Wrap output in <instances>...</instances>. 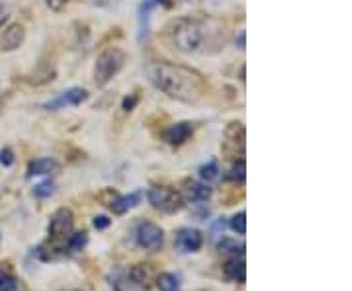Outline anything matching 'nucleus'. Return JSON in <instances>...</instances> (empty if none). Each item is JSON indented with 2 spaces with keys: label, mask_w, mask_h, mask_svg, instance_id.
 Listing matches in <instances>:
<instances>
[{
  "label": "nucleus",
  "mask_w": 352,
  "mask_h": 291,
  "mask_svg": "<svg viewBox=\"0 0 352 291\" xmlns=\"http://www.w3.org/2000/svg\"><path fill=\"white\" fill-rule=\"evenodd\" d=\"M155 6H159V4H157V0H143V2H141V6H139V18H138L139 43H143V41H147V39H149V20H151V12L155 10Z\"/></svg>",
  "instance_id": "obj_15"
},
{
  "label": "nucleus",
  "mask_w": 352,
  "mask_h": 291,
  "mask_svg": "<svg viewBox=\"0 0 352 291\" xmlns=\"http://www.w3.org/2000/svg\"><path fill=\"white\" fill-rule=\"evenodd\" d=\"M182 198L192 203L208 202L212 198V188L206 182H196V180H186L182 188Z\"/></svg>",
  "instance_id": "obj_11"
},
{
  "label": "nucleus",
  "mask_w": 352,
  "mask_h": 291,
  "mask_svg": "<svg viewBox=\"0 0 352 291\" xmlns=\"http://www.w3.org/2000/svg\"><path fill=\"white\" fill-rule=\"evenodd\" d=\"M25 39V27L22 24H10L0 36V47L2 51L18 49Z\"/></svg>",
  "instance_id": "obj_13"
},
{
  "label": "nucleus",
  "mask_w": 352,
  "mask_h": 291,
  "mask_svg": "<svg viewBox=\"0 0 352 291\" xmlns=\"http://www.w3.org/2000/svg\"><path fill=\"white\" fill-rule=\"evenodd\" d=\"M147 200L157 211H163V213H176L184 207L182 194L170 186H155L147 191Z\"/></svg>",
  "instance_id": "obj_4"
},
{
  "label": "nucleus",
  "mask_w": 352,
  "mask_h": 291,
  "mask_svg": "<svg viewBox=\"0 0 352 291\" xmlns=\"http://www.w3.org/2000/svg\"><path fill=\"white\" fill-rule=\"evenodd\" d=\"M217 248L221 253L231 254V256H245V244L239 241H233L229 237H223L221 241L217 242Z\"/></svg>",
  "instance_id": "obj_19"
},
{
  "label": "nucleus",
  "mask_w": 352,
  "mask_h": 291,
  "mask_svg": "<svg viewBox=\"0 0 352 291\" xmlns=\"http://www.w3.org/2000/svg\"><path fill=\"white\" fill-rule=\"evenodd\" d=\"M53 194H55V184L51 180L39 182V184H36V188H34V196L39 198V200H47Z\"/></svg>",
  "instance_id": "obj_24"
},
{
  "label": "nucleus",
  "mask_w": 352,
  "mask_h": 291,
  "mask_svg": "<svg viewBox=\"0 0 352 291\" xmlns=\"http://www.w3.org/2000/svg\"><path fill=\"white\" fill-rule=\"evenodd\" d=\"M73 225H75L73 211H71V209H67V207H59V209L51 216L50 227H47L50 239L53 242L67 241V239H69V235L73 233Z\"/></svg>",
  "instance_id": "obj_6"
},
{
  "label": "nucleus",
  "mask_w": 352,
  "mask_h": 291,
  "mask_svg": "<svg viewBox=\"0 0 352 291\" xmlns=\"http://www.w3.org/2000/svg\"><path fill=\"white\" fill-rule=\"evenodd\" d=\"M223 276L229 281H235V283H245L247 279V266H245V260L243 256H231L223 266Z\"/></svg>",
  "instance_id": "obj_16"
},
{
  "label": "nucleus",
  "mask_w": 352,
  "mask_h": 291,
  "mask_svg": "<svg viewBox=\"0 0 352 291\" xmlns=\"http://www.w3.org/2000/svg\"><path fill=\"white\" fill-rule=\"evenodd\" d=\"M235 43H237V47L241 51H245V32H239V36L235 39Z\"/></svg>",
  "instance_id": "obj_31"
},
{
  "label": "nucleus",
  "mask_w": 352,
  "mask_h": 291,
  "mask_svg": "<svg viewBox=\"0 0 352 291\" xmlns=\"http://www.w3.org/2000/svg\"><path fill=\"white\" fill-rule=\"evenodd\" d=\"M57 168V163L50 159V156H43V159H36L28 165V176H47L53 170Z\"/></svg>",
  "instance_id": "obj_17"
},
{
  "label": "nucleus",
  "mask_w": 352,
  "mask_h": 291,
  "mask_svg": "<svg viewBox=\"0 0 352 291\" xmlns=\"http://www.w3.org/2000/svg\"><path fill=\"white\" fill-rule=\"evenodd\" d=\"M164 36L184 55H214L226 47V25L212 16H182L166 25Z\"/></svg>",
  "instance_id": "obj_1"
},
{
  "label": "nucleus",
  "mask_w": 352,
  "mask_h": 291,
  "mask_svg": "<svg viewBox=\"0 0 352 291\" xmlns=\"http://www.w3.org/2000/svg\"><path fill=\"white\" fill-rule=\"evenodd\" d=\"M135 241L145 251H161L164 242L163 229L159 227L157 223H153V221L143 219V221H139L138 227H135Z\"/></svg>",
  "instance_id": "obj_5"
},
{
  "label": "nucleus",
  "mask_w": 352,
  "mask_h": 291,
  "mask_svg": "<svg viewBox=\"0 0 352 291\" xmlns=\"http://www.w3.org/2000/svg\"><path fill=\"white\" fill-rule=\"evenodd\" d=\"M14 152L8 149V147H4L2 151H0V165L4 166V168H10L14 165Z\"/></svg>",
  "instance_id": "obj_27"
},
{
  "label": "nucleus",
  "mask_w": 352,
  "mask_h": 291,
  "mask_svg": "<svg viewBox=\"0 0 352 291\" xmlns=\"http://www.w3.org/2000/svg\"><path fill=\"white\" fill-rule=\"evenodd\" d=\"M6 18H8V12H6V8H4L2 2H0V25L6 22Z\"/></svg>",
  "instance_id": "obj_32"
},
{
  "label": "nucleus",
  "mask_w": 352,
  "mask_h": 291,
  "mask_svg": "<svg viewBox=\"0 0 352 291\" xmlns=\"http://www.w3.org/2000/svg\"><path fill=\"white\" fill-rule=\"evenodd\" d=\"M138 102H139L138 96H126L124 102H122V106H124V110H126V112H131V110L138 106Z\"/></svg>",
  "instance_id": "obj_30"
},
{
  "label": "nucleus",
  "mask_w": 352,
  "mask_h": 291,
  "mask_svg": "<svg viewBox=\"0 0 352 291\" xmlns=\"http://www.w3.org/2000/svg\"><path fill=\"white\" fill-rule=\"evenodd\" d=\"M245 176H247V166H245V161H235L233 166L229 168V172L226 174V178L229 182H235V184H243L245 182Z\"/></svg>",
  "instance_id": "obj_22"
},
{
  "label": "nucleus",
  "mask_w": 352,
  "mask_h": 291,
  "mask_svg": "<svg viewBox=\"0 0 352 291\" xmlns=\"http://www.w3.org/2000/svg\"><path fill=\"white\" fill-rule=\"evenodd\" d=\"M175 244L180 253L194 254V253H198L201 246H204V235H201L198 229L184 227L176 233Z\"/></svg>",
  "instance_id": "obj_8"
},
{
  "label": "nucleus",
  "mask_w": 352,
  "mask_h": 291,
  "mask_svg": "<svg viewBox=\"0 0 352 291\" xmlns=\"http://www.w3.org/2000/svg\"><path fill=\"white\" fill-rule=\"evenodd\" d=\"M108 283L110 288H113L116 291H122L127 286V270L124 268H113L112 272L108 274Z\"/></svg>",
  "instance_id": "obj_21"
},
{
  "label": "nucleus",
  "mask_w": 352,
  "mask_h": 291,
  "mask_svg": "<svg viewBox=\"0 0 352 291\" xmlns=\"http://www.w3.org/2000/svg\"><path fill=\"white\" fill-rule=\"evenodd\" d=\"M192 133H194V126L190 121H178L175 126L164 129L163 139L168 145H182L192 137Z\"/></svg>",
  "instance_id": "obj_12"
},
{
  "label": "nucleus",
  "mask_w": 352,
  "mask_h": 291,
  "mask_svg": "<svg viewBox=\"0 0 352 291\" xmlns=\"http://www.w3.org/2000/svg\"><path fill=\"white\" fill-rule=\"evenodd\" d=\"M92 225H94V229H98V231H104V229H108L112 225V219L106 216H96L92 219Z\"/></svg>",
  "instance_id": "obj_28"
},
{
  "label": "nucleus",
  "mask_w": 352,
  "mask_h": 291,
  "mask_svg": "<svg viewBox=\"0 0 352 291\" xmlns=\"http://www.w3.org/2000/svg\"><path fill=\"white\" fill-rule=\"evenodd\" d=\"M155 279V272H153L151 264H135L127 270V286H133L139 291H147L151 281Z\"/></svg>",
  "instance_id": "obj_10"
},
{
  "label": "nucleus",
  "mask_w": 352,
  "mask_h": 291,
  "mask_svg": "<svg viewBox=\"0 0 352 291\" xmlns=\"http://www.w3.org/2000/svg\"><path fill=\"white\" fill-rule=\"evenodd\" d=\"M88 244V233L87 231H76V233H71L69 239H67V246L71 253H80L85 246Z\"/></svg>",
  "instance_id": "obj_20"
},
{
  "label": "nucleus",
  "mask_w": 352,
  "mask_h": 291,
  "mask_svg": "<svg viewBox=\"0 0 352 291\" xmlns=\"http://www.w3.org/2000/svg\"><path fill=\"white\" fill-rule=\"evenodd\" d=\"M124 63H126V53L120 47L104 49L94 65V82L98 86H106L113 76L124 69Z\"/></svg>",
  "instance_id": "obj_3"
},
{
  "label": "nucleus",
  "mask_w": 352,
  "mask_h": 291,
  "mask_svg": "<svg viewBox=\"0 0 352 291\" xmlns=\"http://www.w3.org/2000/svg\"><path fill=\"white\" fill-rule=\"evenodd\" d=\"M147 73L153 84L173 100L198 104L208 94L206 78L184 65L159 61V63H153L147 69Z\"/></svg>",
  "instance_id": "obj_2"
},
{
  "label": "nucleus",
  "mask_w": 352,
  "mask_h": 291,
  "mask_svg": "<svg viewBox=\"0 0 352 291\" xmlns=\"http://www.w3.org/2000/svg\"><path fill=\"white\" fill-rule=\"evenodd\" d=\"M229 227L233 229L237 235H245L247 233V213L241 209L239 213H235V216L231 217V221H229Z\"/></svg>",
  "instance_id": "obj_25"
},
{
  "label": "nucleus",
  "mask_w": 352,
  "mask_h": 291,
  "mask_svg": "<svg viewBox=\"0 0 352 291\" xmlns=\"http://www.w3.org/2000/svg\"><path fill=\"white\" fill-rule=\"evenodd\" d=\"M67 291H82V290H67Z\"/></svg>",
  "instance_id": "obj_33"
},
{
  "label": "nucleus",
  "mask_w": 352,
  "mask_h": 291,
  "mask_svg": "<svg viewBox=\"0 0 352 291\" xmlns=\"http://www.w3.org/2000/svg\"><path fill=\"white\" fill-rule=\"evenodd\" d=\"M141 203V191H131V194H126V196H113L112 202L108 203V207L112 209L116 216H124L129 209L138 207Z\"/></svg>",
  "instance_id": "obj_14"
},
{
  "label": "nucleus",
  "mask_w": 352,
  "mask_h": 291,
  "mask_svg": "<svg viewBox=\"0 0 352 291\" xmlns=\"http://www.w3.org/2000/svg\"><path fill=\"white\" fill-rule=\"evenodd\" d=\"M200 178L206 182V184H212L219 178V166H217V161H210L206 165L200 166Z\"/></svg>",
  "instance_id": "obj_23"
},
{
  "label": "nucleus",
  "mask_w": 352,
  "mask_h": 291,
  "mask_svg": "<svg viewBox=\"0 0 352 291\" xmlns=\"http://www.w3.org/2000/svg\"><path fill=\"white\" fill-rule=\"evenodd\" d=\"M157 288L159 291H180V279L176 278L175 274H170V272H163V274H159L157 278Z\"/></svg>",
  "instance_id": "obj_18"
},
{
  "label": "nucleus",
  "mask_w": 352,
  "mask_h": 291,
  "mask_svg": "<svg viewBox=\"0 0 352 291\" xmlns=\"http://www.w3.org/2000/svg\"><path fill=\"white\" fill-rule=\"evenodd\" d=\"M71 0H45V4L50 6L51 10H55V12H59V10H63L65 6L69 4Z\"/></svg>",
  "instance_id": "obj_29"
},
{
  "label": "nucleus",
  "mask_w": 352,
  "mask_h": 291,
  "mask_svg": "<svg viewBox=\"0 0 352 291\" xmlns=\"http://www.w3.org/2000/svg\"><path fill=\"white\" fill-rule=\"evenodd\" d=\"M0 291H18V281L10 274L0 272Z\"/></svg>",
  "instance_id": "obj_26"
},
{
  "label": "nucleus",
  "mask_w": 352,
  "mask_h": 291,
  "mask_svg": "<svg viewBox=\"0 0 352 291\" xmlns=\"http://www.w3.org/2000/svg\"><path fill=\"white\" fill-rule=\"evenodd\" d=\"M223 152L229 159L239 161L245 154V127L241 121H231L223 133Z\"/></svg>",
  "instance_id": "obj_7"
},
{
  "label": "nucleus",
  "mask_w": 352,
  "mask_h": 291,
  "mask_svg": "<svg viewBox=\"0 0 352 291\" xmlns=\"http://www.w3.org/2000/svg\"><path fill=\"white\" fill-rule=\"evenodd\" d=\"M88 100V92L80 86H73V89L65 90L63 94H59L55 100H51L45 104V108L50 112H55V110H61L65 106H80L82 102Z\"/></svg>",
  "instance_id": "obj_9"
}]
</instances>
